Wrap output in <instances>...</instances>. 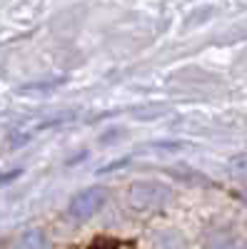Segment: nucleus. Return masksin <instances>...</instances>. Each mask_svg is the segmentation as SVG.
I'll return each instance as SVG.
<instances>
[{"instance_id":"1","label":"nucleus","mask_w":247,"mask_h":249,"mask_svg":"<svg viewBox=\"0 0 247 249\" xmlns=\"http://www.w3.org/2000/svg\"><path fill=\"white\" fill-rule=\"evenodd\" d=\"M170 199V190L160 182H135L130 187V204L140 212H157Z\"/></svg>"},{"instance_id":"2","label":"nucleus","mask_w":247,"mask_h":249,"mask_svg":"<svg viewBox=\"0 0 247 249\" xmlns=\"http://www.w3.org/2000/svg\"><path fill=\"white\" fill-rule=\"evenodd\" d=\"M102 202H105V190H100V187H90V190H85V192H80V195L73 197V202L68 207V214L73 219H88V217H93L100 210Z\"/></svg>"},{"instance_id":"3","label":"nucleus","mask_w":247,"mask_h":249,"mask_svg":"<svg viewBox=\"0 0 247 249\" xmlns=\"http://www.w3.org/2000/svg\"><path fill=\"white\" fill-rule=\"evenodd\" d=\"M63 77H57V80H50V82H33V85H25L20 92H48V90H55L57 85H63Z\"/></svg>"},{"instance_id":"4","label":"nucleus","mask_w":247,"mask_h":249,"mask_svg":"<svg viewBox=\"0 0 247 249\" xmlns=\"http://www.w3.org/2000/svg\"><path fill=\"white\" fill-rule=\"evenodd\" d=\"M20 244H25V247H43L45 244V237L40 234V232H28L23 239H20Z\"/></svg>"},{"instance_id":"5","label":"nucleus","mask_w":247,"mask_h":249,"mask_svg":"<svg viewBox=\"0 0 247 249\" xmlns=\"http://www.w3.org/2000/svg\"><path fill=\"white\" fill-rule=\"evenodd\" d=\"M230 170H235V172H247V152H245V155H235V157L230 160Z\"/></svg>"},{"instance_id":"6","label":"nucleus","mask_w":247,"mask_h":249,"mask_svg":"<svg viewBox=\"0 0 247 249\" xmlns=\"http://www.w3.org/2000/svg\"><path fill=\"white\" fill-rule=\"evenodd\" d=\"M20 175H23V170H10V172H3L0 175V184H8V182H15Z\"/></svg>"},{"instance_id":"7","label":"nucleus","mask_w":247,"mask_h":249,"mask_svg":"<svg viewBox=\"0 0 247 249\" xmlns=\"http://www.w3.org/2000/svg\"><path fill=\"white\" fill-rule=\"evenodd\" d=\"M122 164H128V157H125V160H117V162H113V164H108V167H102L100 175H105V172H110V170H117V167H122Z\"/></svg>"},{"instance_id":"8","label":"nucleus","mask_w":247,"mask_h":249,"mask_svg":"<svg viewBox=\"0 0 247 249\" xmlns=\"http://www.w3.org/2000/svg\"><path fill=\"white\" fill-rule=\"evenodd\" d=\"M245 202H247V190H245Z\"/></svg>"}]
</instances>
